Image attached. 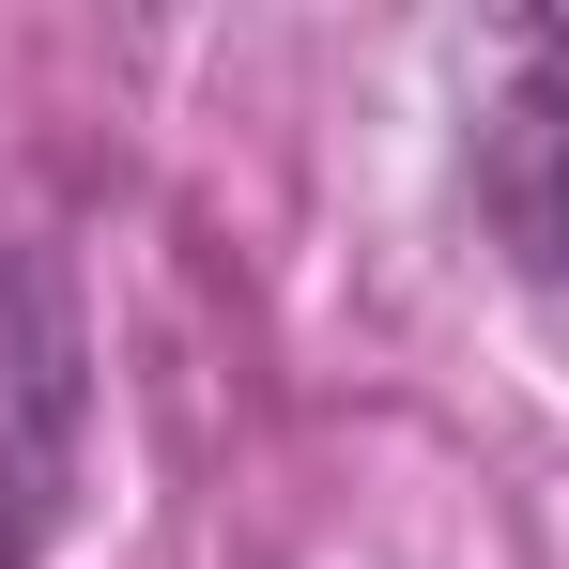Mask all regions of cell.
Returning a JSON list of instances; mask_svg holds the SVG:
<instances>
[{"label": "cell", "mask_w": 569, "mask_h": 569, "mask_svg": "<svg viewBox=\"0 0 569 569\" xmlns=\"http://www.w3.org/2000/svg\"><path fill=\"white\" fill-rule=\"evenodd\" d=\"M93 447V323L47 247H0V569H47Z\"/></svg>", "instance_id": "cell-1"}, {"label": "cell", "mask_w": 569, "mask_h": 569, "mask_svg": "<svg viewBox=\"0 0 569 569\" xmlns=\"http://www.w3.org/2000/svg\"><path fill=\"white\" fill-rule=\"evenodd\" d=\"M477 216L523 278H569V31H508V93L477 108Z\"/></svg>", "instance_id": "cell-2"}]
</instances>
